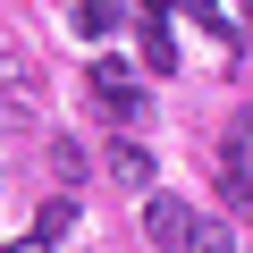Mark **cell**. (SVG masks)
Wrapping results in <instances>:
<instances>
[{
  "mask_svg": "<svg viewBox=\"0 0 253 253\" xmlns=\"http://www.w3.org/2000/svg\"><path fill=\"white\" fill-rule=\"evenodd\" d=\"M219 194H228V211H236V219H253V161L219 152Z\"/></svg>",
  "mask_w": 253,
  "mask_h": 253,
  "instance_id": "3957f363",
  "label": "cell"
},
{
  "mask_svg": "<svg viewBox=\"0 0 253 253\" xmlns=\"http://www.w3.org/2000/svg\"><path fill=\"white\" fill-rule=\"evenodd\" d=\"M245 34H253V0H245Z\"/></svg>",
  "mask_w": 253,
  "mask_h": 253,
  "instance_id": "7c38bea8",
  "label": "cell"
},
{
  "mask_svg": "<svg viewBox=\"0 0 253 253\" xmlns=\"http://www.w3.org/2000/svg\"><path fill=\"white\" fill-rule=\"evenodd\" d=\"M110 26H118V9H110V0H76V34H84V42H101Z\"/></svg>",
  "mask_w": 253,
  "mask_h": 253,
  "instance_id": "52a82bcc",
  "label": "cell"
},
{
  "mask_svg": "<svg viewBox=\"0 0 253 253\" xmlns=\"http://www.w3.org/2000/svg\"><path fill=\"white\" fill-rule=\"evenodd\" d=\"M110 177L118 186H152V152L144 144H110Z\"/></svg>",
  "mask_w": 253,
  "mask_h": 253,
  "instance_id": "5b68a950",
  "label": "cell"
},
{
  "mask_svg": "<svg viewBox=\"0 0 253 253\" xmlns=\"http://www.w3.org/2000/svg\"><path fill=\"white\" fill-rule=\"evenodd\" d=\"M144 236H152L161 253H186V245H194V211H186L177 194H144Z\"/></svg>",
  "mask_w": 253,
  "mask_h": 253,
  "instance_id": "6da1fadb",
  "label": "cell"
},
{
  "mask_svg": "<svg viewBox=\"0 0 253 253\" xmlns=\"http://www.w3.org/2000/svg\"><path fill=\"white\" fill-rule=\"evenodd\" d=\"M186 253H236V236H228L219 219H194V245H186Z\"/></svg>",
  "mask_w": 253,
  "mask_h": 253,
  "instance_id": "30bf717a",
  "label": "cell"
},
{
  "mask_svg": "<svg viewBox=\"0 0 253 253\" xmlns=\"http://www.w3.org/2000/svg\"><path fill=\"white\" fill-rule=\"evenodd\" d=\"M0 253H51V236H9Z\"/></svg>",
  "mask_w": 253,
  "mask_h": 253,
  "instance_id": "8fae6325",
  "label": "cell"
},
{
  "mask_svg": "<svg viewBox=\"0 0 253 253\" xmlns=\"http://www.w3.org/2000/svg\"><path fill=\"white\" fill-rule=\"evenodd\" d=\"M177 17H194V26H211V34H219V51H236V26L219 17V0H177Z\"/></svg>",
  "mask_w": 253,
  "mask_h": 253,
  "instance_id": "8992f818",
  "label": "cell"
},
{
  "mask_svg": "<svg viewBox=\"0 0 253 253\" xmlns=\"http://www.w3.org/2000/svg\"><path fill=\"white\" fill-rule=\"evenodd\" d=\"M144 68H152V76H177V34H169V17H144Z\"/></svg>",
  "mask_w": 253,
  "mask_h": 253,
  "instance_id": "277c9868",
  "label": "cell"
},
{
  "mask_svg": "<svg viewBox=\"0 0 253 253\" xmlns=\"http://www.w3.org/2000/svg\"><path fill=\"white\" fill-rule=\"evenodd\" d=\"M68 228H76V203H42V219H34V236H51V245H59Z\"/></svg>",
  "mask_w": 253,
  "mask_h": 253,
  "instance_id": "9c48e42d",
  "label": "cell"
},
{
  "mask_svg": "<svg viewBox=\"0 0 253 253\" xmlns=\"http://www.w3.org/2000/svg\"><path fill=\"white\" fill-rule=\"evenodd\" d=\"M93 101L110 118H144V93H135V76H126L118 59H93Z\"/></svg>",
  "mask_w": 253,
  "mask_h": 253,
  "instance_id": "7a4b0ae2",
  "label": "cell"
},
{
  "mask_svg": "<svg viewBox=\"0 0 253 253\" xmlns=\"http://www.w3.org/2000/svg\"><path fill=\"white\" fill-rule=\"evenodd\" d=\"M219 152H236V161H253V101H245V110L228 118V144H219Z\"/></svg>",
  "mask_w": 253,
  "mask_h": 253,
  "instance_id": "ba28073f",
  "label": "cell"
}]
</instances>
